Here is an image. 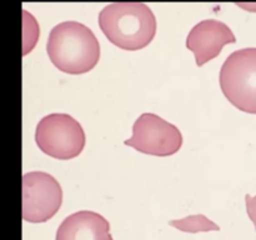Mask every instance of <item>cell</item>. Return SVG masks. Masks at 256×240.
<instances>
[{
  "instance_id": "obj_1",
  "label": "cell",
  "mask_w": 256,
  "mask_h": 240,
  "mask_svg": "<svg viewBox=\"0 0 256 240\" xmlns=\"http://www.w3.org/2000/svg\"><path fill=\"white\" fill-rule=\"evenodd\" d=\"M99 26L112 44L135 52L148 46L156 34L152 10L142 2H114L100 12Z\"/></svg>"
},
{
  "instance_id": "obj_2",
  "label": "cell",
  "mask_w": 256,
  "mask_h": 240,
  "mask_svg": "<svg viewBox=\"0 0 256 240\" xmlns=\"http://www.w3.org/2000/svg\"><path fill=\"white\" fill-rule=\"evenodd\" d=\"M46 52L52 64L66 74H85L96 66L100 45L92 29L78 22H64L52 29Z\"/></svg>"
},
{
  "instance_id": "obj_3",
  "label": "cell",
  "mask_w": 256,
  "mask_h": 240,
  "mask_svg": "<svg viewBox=\"0 0 256 240\" xmlns=\"http://www.w3.org/2000/svg\"><path fill=\"white\" fill-rule=\"evenodd\" d=\"M220 88L239 110L256 114V48L230 54L220 70Z\"/></svg>"
},
{
  "instance_id": "obj_4",
  "label": "cell",
  "mask_w": 256,
  "mask_h": 240,
  "mask_svg": "<svg viewBox=\"0 0 256 240\" xmlns=\"http://www.w3.org/2000/svg\"><path fill=\"white\" fill-rule=\"evenodd\" d=\"M35 142L49 156L69 160L84 150L86 138L82 126L74 118L64 112H54L38 122Z\"/></svg>"
},
{
  "instance_id": "obj_5",
  "label": "cell",
  "mask_w": 256,
  "mask_h": 240,
  "mask_svg": "<svg viewBox=\"0 0 256 240\" xmlns=\"http://www.w3.org/2000/svg\"><path fill=\"white\" fill-rule=\"evenodd\" d=\"M62 202V190L52 175L30 172L22 176V219L45 222L52 219Z\"/></svg>"
},
{
  "instance_id": "obj_6",
  "label": "cell",
  "mask_w": 256,
  "mask_h": 240,
  "mask_svg": "<svg viewBox=\"0 0 256 240\" xmlns=\"http://www.w3.org/2000/svg\"><path fill=\"white\" fill-rule=\"evenodd\" d=\"M124 144L148 155L170 156L182 148V135L175 125L159 115L145 112L134 122L132 136Z\"/></svg>"
},
{
  "instance_id": "obj_7",
  "label": "cell",
  "mask_w": 256,
  "mask_h": 240,
  "mask_svg": "<svg viewBox=\"0 0 256 240\" xmlns=\"http://www.w3.org/2000/svg\"><path fill=\"white\" fill-rule=\"evenodd\" d=\"M236 42L234 32L225 22L209 19L198 22L186 38V48L195 55L198 66L215 59L226 44Z\"/></svg>"
},
{
  "instance_id": "obj_8",
  "label": "cell",
  "mask_w": 256,
  "mask_h": 240,
  "mask_svg": "<svg viewBox=\"0 0 256 240\" xmlns=\"http://www.w3.org/2000/svg\"><path fill=\"white\" fill-rule=\"evenodd\" d=\"M55 240H114L110 224L102 215L90 210L74 212L62 220Z\"/></svg>"
},
{
  "instance_id": "obj_9",
  "label": "cell",
  "mask_w": 256,
  "mask_h": 240,
  "mask_svg": "<svg viewBox=\"0 0 256 240\" xmlns=\"http://www.w3.org/2000/svg\"><path fill=\"white\" fill-rule=\"evenodd\" d=\"M169 224L172 226L176 228L180 232H192V234L200 232H219L220 230V228L214 222L208 219L202 214L190 215V216H186L180 220H172Z\"/></svg>"
},
{
  "instance_id": "obj_10",
  "label": "cell",
  "mask_w": 256,
  "mask_h": 240,
  "mask_svg": "<svg viewBox=\"0 0 256 240\" xmlns=\"http://www.w3.org/2000/svg\"><path fill=\"white\" fill-rule=\"evenodd\" d=\"M245 202H246L248 215H249L250 220L254 222L256 230V195L255 196H250L249 194L245 195Z\"/></svg>"
}]
</instances>
